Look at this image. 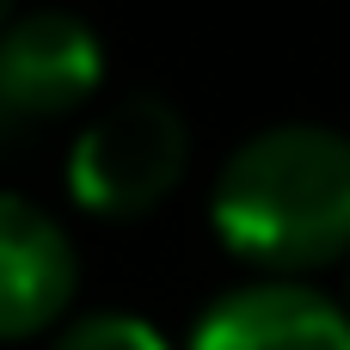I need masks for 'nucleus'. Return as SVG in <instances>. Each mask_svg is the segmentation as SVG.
<instances>
[{"instance_id": "nucleus-1", "label": "nucleus", "mask_w": 350, "mask_h": 350, "mask_svg": "<svg viewBox=\"0 0 350 350\" xmlns=\"http://www.w3.org/2000/svg\"><path fill=\"white\" fill-rule=\"evenodd\" d=\"M209 221L234 258L271 277L350 258V135L326 123L246 135L209 185Z\"/></svg>"}, {"instance_id": "nucleus-2", "label": "nucleus", "mask_w": 350, "mask_h": 350, "mask_svg": "<svg viewBox=\"0 0 350 350\" xmlns=\"http://www.w3.org/2000/svg\"><path fill=\"white\" fill-rule=\"evenodd\" d=\"M191 172V129L185 117L154 98V92H135L111 111H98L74 154H68V197L86 209V215H105V221H142L154 215Z\"/></svg>"}, {"instance_id": "nucleus-3", "label": "nucleus", "mask_w": 350, "mask_h": 350, "mask_svg": "<svg viewBox=\"0 0 350 350\" xmlns=\"http://www.w3.org/2000/svg\"><path fill=\"white\" fill-rule=\"evenodd\" d=\"M105 86V43L80 12L37 6L0 31V129L74 117Z\"/></svg>"}, {"instance_id": "nucleus-4", "label": "nucleus", "mask_w": 350, "mask_h": 350, "mask_svg": "<svg viewBox=\"0 0 350 350\" xmlns=\"http://www.w3.org/2000/svg\"><path fill=\"white\" fill-rule=\"evenodd\" d=\"M74 289L80 258L68 228L43 203L0 191V345L55 332L74 308Z\"/></svg>"}, {"instance_id": "nucleus-5", "label": "nucleus", "mask_w": 350, "mask_h": 350, "mask_svg": "<svg viewBox=\"0 0 350 350\" xmlns=\"http://www.w3.org/2000/svg\"><path fill=\"white\" fill-rule=\"evenodd\" d=\"M185 350H350V314L301 277H265L228 289Z\"/></svg>"}, {"instance_id": "nucleus-6", "label": "nucleus", "mask_w": 350, "mask_h": 350, "mask_svg": "<svg viewBox=\"0 0 350 350\" xmlns=\"http://www.w3.org/2000/svg\"><path fill=\"white\" fill-rule=\"evenodd\" d=\"M49 350H172L160 326H148L142 314H123V308H105V314H80V320H62Z\"/></svg>"}, {"instance_id": "nucleus-7", "label": "nucleus", "mask_w": 350, "mask_h": 350, "mask_svg": "<svg viewBox=\"0 0 350 350\" xmlns=\"http://www.w3.org/2000/svg\"><path fill=\"white\" fill-rule=\"evenodd\" d=\"M12 6H18V0H0V31H6V18H12Z\"/></svg>"}, {"instance_id": "nucleus-8", "label": "nucleus", "mask_w": 350, "mask_h": 350, "mask_svg": "<svg viewBox=\"0 0 350 350\" xmlns=\"http://www.w3.org/2000/svg\"><path fill=\"white\" fill-rule=\"evenodd\" d=\"M345 314H350V265H345Z\"/></svg>"}]
</instances>
